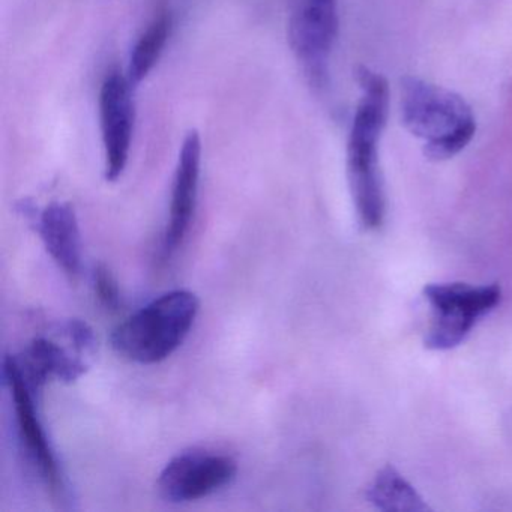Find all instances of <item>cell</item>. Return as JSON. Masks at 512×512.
Wrapping results in <instances>:
<instances>
[{
	"label": "cell",
	"instance_id": "6da1fadb",
	"mask_svg": "<svg viewBox=\"0 0 512 512\" xmlns=\"http://www.w3.org/2000/svg\"><path fill=\"white\" fill-rule=\"evenodd\" d=\"M356 80L362 91L347 143V176L359 223L377 230L385 221V191L379 169V139L389 109L385 77L370 68L358 67Z\"/></svg>",
	"mask_w": 512,
	"mask_h": 512
},
{
	"label": "cell",
	"instance_id": "7a4b0ae2",
	"mask_svg": "<svg viewBox=\"0 0 512 512\" xmlns=\"http://www.w3.org/2000/svg\"><path fill=\"white\" fill-rule=\"evenodd\" d=\"M404 127L424 140L425 157L449 160L475 136L476 122L469 104L454 92L407 77L401 86Z\"/></svg>",
	"mask_w": 512,
	"mask_h": 512
},
{
	"label": "cell",
	"instance_id": "3957f363",
	"mask_svg": "<svg viewBox=\"0 0 512 512\" xmlns=\"http://www.w3.org/2000/svg\"><path fill=\"white\" fill-rule=\"evenodd\" d=\"M199 308V299L190 290L164 293L116 326L113 349L139 364L164 361L190 334Z\"/></svg>",
	"mask_w": 512,
	"mask_h": 512
},
{
	"label": "cell",
	"instance_id": "277c9868",
	"mask_svg": "<svg viewBox=\"0 0 512 512\" xmlns=\"http://www.w3.org/2000/svg\"><path fill=\"white\" fill-rule=\"evenodd\" d=\"M425 299L433 310L425 347L449 350L463 343L475 323L497 307L502 290L497 284L470 286L464 283L428 284Z\"/></svg>",
	"mask_w": 512,
	"mask_h": 512
},
{
	"label": "cell",
	"instance_id": "5b68a950",
	"mask_svg": "<svg viewBox=\"0 0 512 512\" xmlns=\"http://www.w3.org/2000/svg\"><path fill=\"white\" fill-rule=\"evenodd\" d=\"M338 25L337 0H290L289 44L317 88H323L328 80L329 55Z\"/></svg>",
	"mask_w": 512,
	"mask_h": 512
},
{
	"label": "cell",
	"instance_id": "8992f818",
	"mask_svg": "<svg viewBox=\"0 0 512 512\" xmlns=\"http://www.w3.org/2000/svg\"><path fill=\"white\" fill-rule=\"evenodd\" d=\"M238 466L229 455L208 451L182 452L158 478V491L172 503L193 502L232 484Z\"/></svg>",
	"mask_w": 512,
	"mask_h": 512
},
{
	"label": "cell",
	"instance_id": "52a82bcc",
	"mask_svg": "<svg viewBox=\"0 0 512 512\" xmlns=\"http://www.w3.org/2000/svg\"><path fill=\"white\" fill-rule=\"evenodd\" d=\"M128 77L119 73L110 74L104 80L100 92L101 136L106 155V179L118 181L127 167L133 140L134 109L133 95Z\"/></svg>",
	"mask_w": 512,
	"mask_h": 512
},
{
	"label": "cell",
	"instance_id": "ba28073f",
	"mask_svg": "<svg viewBox=\"0 0 512 512\" xmlns=\"http://www.w3.org/2000/svg\"><path fill=\"white\" fill-rule=\"evenodd\" d=\"M200 164H202V140L197 131H190L179 152L178 167L173 181L170 217L164 233L163 250L172 256L187 236L196 211L199 193Z\"/></svg>",
	"mask_w": 512,
	"mask_h": 512
},
{
	"label": "cell",
	"instance_id": "9c48e42d",
	"mask_svg": "<svg viewBox=\"0 0 512 512\" xmlns=\"http://www.w3.org/2000/svg\"><path fill=\"white\" fill-rule=\"evenodd\" d=\"M4 371L7 383L10 385L11 397L14 400L20 437L25 442L29 455L37 463L47 487L53 493H59L62 490L61 472H59L58 461H56L52 446L47 439L46 431L38 419V413L35 410V397L23 380L13 356L5 358Z\"/></svg>",
	"mask_w": 512,
	"mask_h": 512
},
{
	"label": "cell",
	"instance_id": "30bf717a",
	"mask_svg": "<svg viewBox=\"0 0 512 512\" xmlns=\"http://www.w3.org/2000/svg\"><path fill=\"white\" fill-rule=\"evenodd\" d=\"M13 358L34 397H38L50 377L73 383L88 371V364L82 358L70 355L47 338H35L20 358Z\"/></svg>",
	"mask_w": 512,
	"mask_h": 512
},
{
	"label": "cell",
	"instance_id": "8fae6325",
	"mask_svg": "<svg viewBox=\"0 0 512 512\" xmlns=\"http://www.w3.org/2000/svg\"><path fill=\"white\" fill-rule=\"evenodd\" d=\"M34 227L52 259L67 274H79L82 266V236L73 206L70 203H50L38 215Z\"/></svg>",
	"mask_w": 512,
	"mask_h": 512
},
{
	"label": "cell",
	"instance_id": "7c38bea8",
	"mask_svg": "<svg viewBox=\"0 0 512 512\" xmlns=\"http://www.w3.org/2000/svg\"><path fill=\"white\" fill-rule=\"evenodd\" d=\"M173 16L170 11H161L134 46L128 65V80L131 85H139L148 74L154 70L155 65L163 55L164 47L172 35Z\"/></svg>",
	"mask_w": 512,
	"mask_h": 512
},
{
	"label": "cell",
	"instance_id": "4fadbf2b",
	"mask_svg": "<svg viewBox=\"0 0 512 512\" xmlns=\"http://www.w3.org/2000/svg\"><path fill=\"white\" fill-rule=\"evenodd\" d=\"M367 499L382 511L418 512L428 509L415 488L391 466L377 473L367 490Z\"/></svg>",
	"mask_w": 512,
	"mask_h": 512
},
{
	"label": "cell",
	"instance_id": "5bb4252c",
	"mask_svg": "<svg viewBox=\"0 0 512 512\" xmlns=\"http://www.w3.org/2000/svg\"><path fill=\"white\" fill-rule=\"evenodd\" d=\"M95 293L104 307L109 310H118L121 305V292L118 281L113 277L107 266L98 265L94 271Z\"/></svg>",
	"mask_w": 512,
	"mask_h": 512
},
{
	"label": "cell",
	"instance_id": "9a60e30c",
	"mask_svg": "<svg viewBox=\"0 0 512 512\" xmlns=\"http://www.w3.org/2000/svg\"><path fill=\"white\" fill-rule=\"evenodd\" d=\"M65 331H67L71 343L74 344L80 355H92L97 349V338H95L94 329L83 320H70Z\"/></svg>",
	"mask_w": 512,
	"mask_h": 512
}]
</instances>
